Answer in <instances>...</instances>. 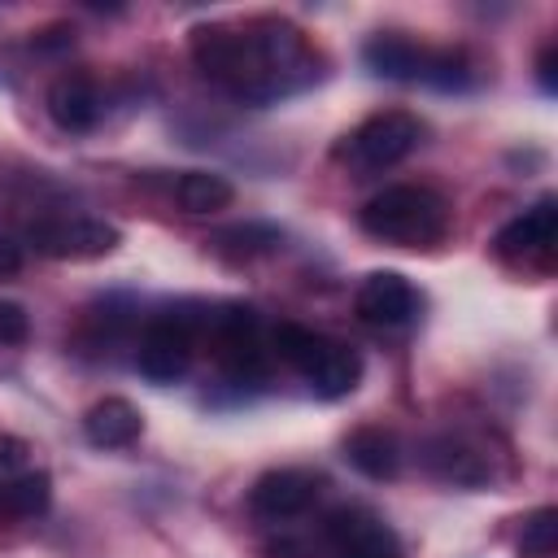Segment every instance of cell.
<instances>
[{"label": "cell", "instance_id": "1", "mask_svg": "<svg viewBox=\"0 0 558 558\" xmlns=\"http://www.w3.org/2000/svg\"><path fill=\"white\" fill-rule=\"evenodd\" d=\"M196 70L240 100L266 105L318 78V52L288 17L205 22L192 31Z\"/></svg>", "mask_w": 558, "mask_h": 558}, {"label": "cell", "instance_id": "2", "mask_svg": "<svg viewBox=\"0 0 558 558\" xmlns=\"http://www.w3.org/2000/svg\"><path fill=\"white\" fill-rule=\"evenodd\" d=\"M357 222L379 244H392V248H436L449 235L453 209L427 183H392V187L375 192L357 209Z\"/></svg>", "mask_w": 558, "mask_h": 558}, {"label": "cell", "instance_id": "3", "mask_svg": "<svg viewBox=\"0 0 558 558\" xmlns=\"http://www.w3.org/2000/svg\"><path fill=\"white\" fill-rule=\"evenodd\" d=\"M275 353L323 401L349 397L362 384V357H357V349H349L344 340H331L323 331H310V327H296V323H279L275 327Z\"/></svg>", "mask_w": 558, "mask_h": 558}, {"label": "cell", "instance_id": "4", "mask_svg": "<svg viewBox=\"0 0 558 558\" xmlns=\"http://www.w3.org/2000/svg\"><path fill=\"white\" fill-rule=\"evenodd\" d=\"M362 61L371 65V74L379 78H397V83H427V87H471L475 70L462 52L453 48H427L414 44L405 35H375L362 48Z\"/></svg>", "mask_w": 558, "mask_h": 558}, {"label": "cell", "instance_id": "5", "mask_svg": "<svg viewBox=\"0 0 558 558\" xmlns=\"http://www.w3.org/2000/svg\"><path fill=\"white\" fill-rule=\"evenodd\" d=\"M418 144H423V122L410 109H379L336 144V161H344L357 174H379L405 161Z\"/></svg>", "mask_w": 558, "mask_h": 558}, {"label": "cell", "instance_id": "6", "mask_svg": "<svg viewBox=\"0 0 558 558\" xmlns=\"http://www.w3.org/2000/svg\"><path fill=\"white\" fill-rule=\"evenodd\" d=\"M493 248H497V257L506 266L549 275L554 270V248H558V205H554V196H541L532 209L510 218L497 231Z\"/></svg>", "mask_w": 558, "mask_h": 558}, {"label": "cell", "instance_id": "7", "mask_svg": "<svg viewBox=\"0 0 558 558\" xmlns=\"http://www.w3.org/2000/svg\"><path fill=\"white\" fill-rule=\"evenodd\" d=\"M26 244L44 257H57V262H92V257H105L122 244L118 227L100 222V218H35L26 227Z\"/></svg>", "mask_w": 558, "mask_h": 558}, {"label": "cell", "instance_id": "8", "mask_svg": "<svg viewBox=\"0 0 558 558\" xmlns=\"http://www.w3.org/2000/svg\"><path fill=\"white\" fill-rule=\"evenodd\" d=\"M192 353H196V327H192V318L187 314H161V318H153L144 327L135 366L153 384H174L192 366Z\"/></svg>", "mask_w": 558, "mask_h": 558}, {"label": "cell", "instance_id": "9", "mask_svg": "<svg viewBox=\"0 0 558 558\" xmlns=\"http://www.w3.org/2000/svg\"><path fill=\"white\" fill-rule=\"evenodd\" d=\"M323 475L318 471H305V466H279V471H266L257 475V484L248 488V510L266 523H283V519H296L305 514L318 497H323Z\"/></svg>", "mask_w": 558, "mask_h": 558}, {"label": "cell", "instance_id": "10", "mask_svg": "<svg viewBox=\"0 0 558 558\" xmlns=\"http://www.w3.org/2000/svg\"><path fill=\"white\" fill-rule=\"evenodd\" d=\"M323 541L331 545V558H401L392 527L357 506L331 510L323 519Z\"/></svg>", "mask_w": 558, "mask_h": 558}, {"label": "cell", "instance_id": "11", "mask_svg": "<svg viewBox=\"0 0 558 558\" xmlns=\"http://www.w3.org/2000/svg\"><path fill=\"white\" fill-rule=\"evenodd\" d=\"M423 462H427V471H432L436 480L458 484V488H484V484L497 480V471H493V453H488L480 440H471V436H453V432L432 436L427 449H423Z\"/></svg>", "mask_w": 558, "mask_h": 558}, {"label": "cell", "instance_id": "12", "mask_svg": "<svg viewBox=\"0 0 558 558\" xmlns=\"http://www.w3.org/2000/svg\"><path fill=\"white\" fill-rule=\"evenodd\" d=\"M353 310L357 318L375 323V327H405L414 323L418 314V292L405 275L397 270H371L362 283H357V296H353Z\"/></svg>", "mask_w": 558, "mask_h": 558}, {"label": "cell", "instance_id": "13", "mask_svg": "<svg viewBox=\"0 0 558 558\" xmlns=\"http://www.w3.org/2000/svg\"><path fill=\"white\" fill-rule=\"evenodd\" d=\"M100 113H105V100H100V87H96L92 74L65 70V74L52 78V87H48V118L61 131L83 135V131H92L100 122Z\"/></svg>", "mask_w": 558, "mask_h": 558}, {"label": "cell", "instance_id": "14", "mask_svg": "<svg viewBox=\"0 0 558 558\" xmlns=\"http://www.w3.org/2000/svg\"><path fill=\"white\" fill-rule=\"evenodd\" d=\"M144 432V414L126 397H105L83 414V436L96 449H126Z\"/></svg>", "mask_w": 558, "mask_h": 558}, {"label": "cell", "instance_id": "15", "mask_svg": "<svg viewBox=\"0 0 558 558\" xmlns=\"http://www.w3.org/2000/svg\"><path fill=\"white\" fill-rule=\"evenodd\" d=\"M344 458L366 475V480H392L401 471V440L379 427V423H366V427H353L344 436Z\"/></svg>", "mask_w": 558, "mask_h": 558}, {"label": "cell", "instance_id": "16", "mask_svg": "<svg viewBox=\"0 0 558 558\" xmlns=\"http://www.w3.org/2000/svg\"><path fill=\"white\" fill-rule=\"evenodd\" d=\"M52 501V475L48 471H17L0 475V514L4 519H39Z\"/></svg>", "mask_w": 558, "mask_h": 558}, {"label": "cell", "instance_id": "17", "mask_svg": "<svg viewBox=\"0 0 558 558\" xmlns=\"http://www.w3.org/2000/svg\"><path fill=\"white\" fill-rule=\"evenodd\" d=\"M174 201L187 214H218L235 201V187L214 170H183L179 183H174Z\"/></svg>", "mask_w": 558, "mask_h": 558}, {"label": "cell", "instance_id": "18", "mask_svg": "<svg viewBox=\"0 0 558 558\" xmlns=\"http://www.w3.org/2000/svg\"><path fill=\"white\" fill-rule=\"evenodd\" d=\"M558 549V510L541 506L523 519V536H519V558H554Z\"/></svg>", "mask_w": 558, "mask_h": 558}, {"label": "cell", "instance_id": "19", "mask_svg": "<svg viewBox=\"0 0 558 558\" xmlns=\"http://www.w3.org/2000/svg\"><path fill=\"white\" fill-rule=\"evenodd\" d=\"M31 336V318L17 301H0V344H22Z\"/></svg>", "mask_w": 558, "mask_h": 558}, {"label": "cell", "instance_id": "20", "mask_svg": "<svg viewBox=\"0 0 558 558\" xmlns=\"http://www.w3.org/2000/svg\"><path fill=\"white\" fill-rule=\"evenodd\" d=\"M26 458H31V445L22 436H0V475L26 471Z\"/></svg>", "mask_w": 558, "mask_h": 558}, {"label": "cell", "instance_id": "21", "mask_svg": "<svg viewBox=\"0 0 558 558\" xmlns=\"http://www.w3.org/2000/svg\"><path fill=\"white\" fill-rule=\"evenodd\" d=\"M22 270V244H13L9 235H0V279Z\"/></svg>", "mask_w": 558, "mask_h": 558}, {"label": "cell", "instance_id": "22", "mask_svg": "<svg viewBox=\"0 0 558 558\" xmlns=\"http://www.w3.org/2000/svg\"><path fill=\"white\" fill-rule=\"evenodd\" d=\"M541 83H545V92H554V44H545V52H541Z\"/></svg>", "mask_w": 558, "mask_h": 558}]
</instances>
